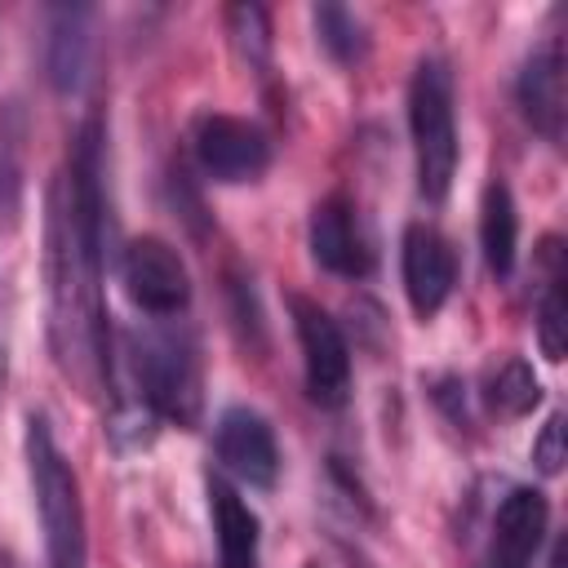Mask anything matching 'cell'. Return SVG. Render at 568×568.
Returning <instances> with one entry per match:
<instances>
[{
    "label": "cell",
    "mask_w": 568,
    "mask_h": 568,
    "mask_svg": "<svg viewBox=\"0 0 568 568\" xmlns=\"http://www.w3.org/2000/svg\"><path fill=\"white\" fill-rule=\"evenodd\" d=\"M550 568H564V541L550 546Z\"/></svg>",
    "instance_id": "obj_22"
},
{
    "label": "cell",
    "mask_w": 568,
    "mask_h": 568,
    "mask_svg": "<svg viewBox=\"0 0 568 568\" xmlns=\"http://www.w3.org/2000/svg\"><path fill=\"white\" fill-rule=\"evenodd\" d=\"M315 31H320V44L342 67H351V62H359L368 53V27L346 4H315Z\"/></svg>",
    "instance_id": "obj_19"
},
{
    "label": "cell",
    "mask_w": 568,
    "mask_h": 568,
    "mask_svg": "<svg viewBox=\"0 0 568 568\" xmlns=\"http://www.w3.org/2000/svg\"><path fill=\"white\" fill-rule=\"evenodd\" d=\"M479 248L484 262L497 280H506L515 271V253H519V209L506 182H488L484 186V204H479Z\"/></svg>",
    "instance_id": "obj_15"
},
{
    "label": "cell",
    "mask_w": 568,
    "mask_h": 568,
    "mask_svg": "<svg viewBox=\"0 0 568 568\" xmlns=\"http://www.w3.org/2000/svg\"><path fill=\"white\" fill-rule=\"evenodd\" d=\"M484 399H488L497 413H506V417H524V413H532V408L541 404V382H537V373L528 368V359L506 355L501 364H493V368L484 373Z\"/></svg>",
    "instance_id": "obj_17"
},
{
    "label": "cell",
    "mask_w": 568,
    "mask_h": 568,
    "mask_svg": "<svg viewBox=\"0 0 568 568\" xmlns=\"http://www.w3.org/2000/svg\"><path fill=\"white\" fill-rule=\"evenodd\" d=\"M27 475L31 497L44 532V564L49 568H89V532H84V501L71 462L62 457L44 417H27Z\"/></svg>",
    "instance_id": "obj_2"
},
{
    "label": "cell",
    "mask_w": 568,
    "mask_h": 568,
    "mask_svg": "<svg viewBox=\"0 0 568 568\" xmlns=\"http://www.w3.org/2000/svg\"><path fill=\"white\" fill-rule=\"evenodd\" d=\"M4 373H9V359H4V333H0V399H4Z\"/></svg>",
    "instance_id": "obj_21"
},
{
    "label": "cell",
    "mask_w": 568,
    "mask_h": 568,
    "mask_svg": "<svg viewBox=\"0 0 568 568\" xmlns=\"http://www.w3.org/2000/svg\"><path fill=\"white\" fill-rule=\"evenodd\" d=\"M195 160L213 182H257L271 164V142L253 120L240 115H200L195 124Z\"/></svg>",
    "instance_id": "obj_7"
},
{
    "label": "cell",
    "mask_w": 568,
    "mask_h": 568,
    "mask_svg": "<svg viewBox=\"0 0 568 568\" xmlns=\"http://www.w3.org/2000/svg\"><path fill=\"white\" fill-rule=\"evenodd\" d=\"M89 18L84 4H53L49 9V84L58 93H75L89 71Z\"/></svg>",
    "instance_id": "obj_14"
},
{
    "label": "cell",
    "mask_w": 568,
    "mask_h": 568,
    "mask_svg": "<svg viewBox=\"0 0 568 568\" xmlns=\"http://www.w3.org/2000/svg\"><path fill=\"white\" fill-rule=\"evenodd\" d=\"M209 519L217 541V568H262V524L226 479H209Z\"/></svg>",
    "instance_id": "obj_13"
},
{
    "label": "cell",
    "mask_w": 568,
    "mask_h": 568,
    "mask_svg": "<svg viewBox=\"0 0 568 568\" xmlns=\"http://www.w3.org/2000/svg\"><path fill=\"white\" fill-rule=\"evenodd\" d=\"M222 22H226V40H231L235 58L248 71L266 75V67H271V13L262 4H226Z\"/></svg>",
    "instance_id": "obj_18"
},
{
    "label": "cell",
    "mask_w": 568,
    "mask_h": 568,
    "mask_svg": "<svg viewBox=\"0 0 568 568\" xmlns=\"http://www.w3.org/2000/svg\"><path fill=\"white\" fill-rule=\"evenodd\" d=\"M129 368H133V390L138 404H146L160 417L191 426L200 413V359L195 342L178 328H151L133 337L129 346Z\"/></svg>",
    "instance_id": "obj_4"
},
{
    "label": "cell",
    "mask_w": 568,
    "mask_h": 568,
    "mask_svg": "<svg viewBox=\"0 0 568 568\" xmlns=\"http://www.w3.org/2000/svg\"><path fill=\"white\" fill-rule=\"evenodd\" d=\"M102 124L84 120L67 169L49 186L44 275H49V346L58 368L93 390L111 377V324L102 306Z\"/></svg>",
    "instance_id": "obj_1"
},
{
    "label": "cell",
    "mask_w": 568,
    "mask_h": 568,
    "mask_svg": "<svg viewBox=\"0 0 568 568\" xmlns=\"http://www.w3.org/2000/svg\"><path fill=\"white\" fill-rule=\"evenodd\" d=\"M408 133L417 160V191L439 204L457 173V93L444 58H422L408 80Z\"/></svg>",
    "instance_id": "obj_3"
},
{
    "label": "cell",
    "mask_w": 568,
    "mask_h": 568,
    "mask_svg": "<svg viewBox=\"0 0 568 568\" xmlns=\"http://www.w3.org/2000/svg\"><path fill=\"white\" fill-rule=\"evenodd\" d=\"M311 257L342 280H364L373 271V248L359 213L346 195H328L311 209Z\"/></svg>",
    "instance_id": "obj_11"
},
{
    "label": "cell",
    "mask_w": 568,
    "mask_h": 568,
    "mask_svg": "<svg viewBox=\"0 0 568 568\" xmlns=\"http://www.w3.org/2000/svg\"><path fill=\"white\" fill-rule=\"evenodd\" d=\"M120 280H124V293L133 297V306L146 311V315H160V320L186 311V302H191L186 262H182V253H178L169 240H160V235H142V240H133V244L124 248V257H120Z\"/></svg>",
    "instance_id": "obj_6"
},
{
    "label": "cell",
    "mask_w": 568,
    "mask_h": 568,
    "mask_svg": "<svg viewBox=\"0 0 568 568\" xmlns=\"http://www.w3.org/2000/svg\"><path fill=\"white\" fill-rule=\"evenodd\" d=\"M288 315H293V333H297V346H302V373H306V395L320 404V408H342L346 395H351V346H346V333L337 328V320L293 293L288 297Z\"/></svg>",
    "instance_id": "obj_5"
},
{
    "label": "cell",
    "mask_w": 568,
    "mask_h": 568,
    "mask_svg": "<svg viewBox=\"0 0 568 568\" xmlns=\"http://www.w3.org/2000/svg\"><path fill=\"white\" fill-rule=\"evenodd\" d=\"M550 528V501L537 488H510L493 519V559L488 568H532Z\"/></svg>",
    "instance_id": "obj_12"
},
{
    "label": "cell",
    "mask_w": 568,
    "mask_h": 568,
    "mask_svg": "<svg viewBox=\"0 0 568 568\" xmlns=\"http://www.w3.org/2000/svg\"><path fill=\"white\" fill-rule=\"evenodd\" d=\"M399 271H404V293H408L413 315L430 320L439 315V306L448 302L457 284V253L435 226L413 222L399 240Z\"/></svg>",
    "instance_id": "obj_9"
},
{
    "label": "cell",
    "mask_w": 568,
    "mask_h": 568,
    "mask_svg": "<svg viewBox=\"0 0 568 568\" xmlns=\"http://www.w3.org/2000/svg\"><path fill=\"white\" fill-rule=\"evenodd\" d=\"M213 448H217L222 470L235 475L240 484L275 488V479H280V444H275V430H271V422L262 413H253L244 404H231L217 417Z\"/></svg>",
    "instance_id": "obj_8"
},
{
    "label": "cell",
    "mask_w": 568,
    "mask_h": 568,
    "mask_svg": "<svg viewBox=\"0 0 568 568\" xmlns=\"http://www.w3.org/2000/svg\"><path fill=\"white\" fill-rule=\"evenodd\" d=\"M519 111L524 120L550 142V146H564V120H568V80H564V40L550 36L541 40L524 71H519Z\"/></svg>",
    "instance_id": "obj_10"
},
{
    "label": "cell",
    "mask_w": 568,
    "mask_h": 568,
    "mask_svg": "<svg viewBox=\"0 0 568 568\" xmlns=\"http://www.w3.org/2000/svg\"><path fill=\"white\" fill-rule=\"evenodd\" d=\"M559 240H546L541 244V262H546V288L537 297V342H541V355L550 364L564 359L568 351V293H564V262H559Z\"/></svg>",
    "instance_id": "obj_16"
},
{
    "label": "cell",
    "mask_w": 568,
    "mask_h": 568,
    "mask_svg": "<svg viewBox=\"0 0 568 568\" xmlns=\"http://www.w3.org/2000/svg\"><path fill=\"white\" fill-rule=\"evenodd\" d=\"M0 568H13V564H4V559H0Z\"/></svg>",
    "instance_id": "obj_23"
},
{
    "label": "cell",
    "mask_w": 568,
    "mask_h": 568,
    "mask_svg": "<svg viewBox=\"0 0 568 568\" xmlns=\"http://www.w3.org/2000/svg\"><path fill=\"white\" fill-rule=\"evenodd\" d=\"M532 462L541 475H559V466L568 462V435H564V413H550L546 426L532 439Z\"/></svg>",
    "instance_id": "obj_20"
}]
</instances>
